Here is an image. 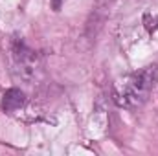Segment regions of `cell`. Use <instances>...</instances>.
Returning <instances> with one entry per match:
<instances>
[{"instance_id": "1", "label": "cell", "mask_w": 158, "mask_h": 156, "mask_svg": "<svg viewBox=\"0 0 158 156\" xmlns=\"http://www.w3.org/2000/svg\"><path fill=\"white\" fill-rule=\"evenodd\" d=\"M158 79L156 66H145L140 72L129 74L118 79L112 88V99L121 109H138L142 107L153 90V84Z\"/></svg>"}, {"instance_id": "2", "label": "cell", "mask_w": 158, "mask_h": 156, "mask_svg": "<svg viewBox=\"0 0 158 156\" xmlns=\"http://www.w3.org/2000/svg\"><path fill=\"white\" fill-rule=\"evenodd\" d=\"M11 55H13V63L20 77L26 81L35 77V72L39 66V57L35 50H31L22 39H15L11 42Z\"/></svg>"}, {"instance_id": "3", "label": "cell", "mask_w": 158, "mask_h": 156, "mask_svg": "<svg viewBox=\"0 0 158 156\" xmlns=\"http://www.w3.org/2000/svg\"><path fill=\"white\" fill-rule=\"evenodd\" d=\"M24 103H26V96L20 88H9L2 97V109L6 112H17L24 107Z\"/></svg>"}, {"instance_id": "4", "label": "cell", "mask_w": 158, "mask_h": 156, "mask_svg": "<svg viewBox=\"0 0 158 156\" xmlns=\"http://www.w3.org/2000/svg\"><path fill=\"white\" fill-rule=\"evenodd\" d=\"M53 7H55V9H59V0H55V4H53Z\"/></svg>"}]
</instances>
